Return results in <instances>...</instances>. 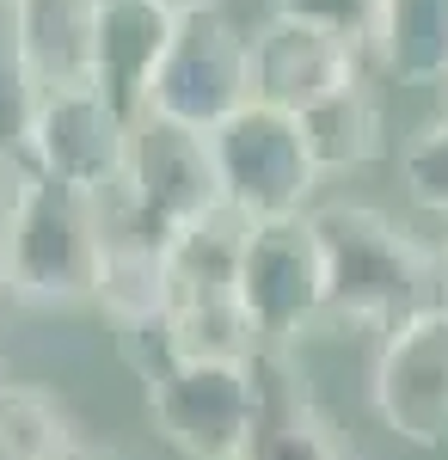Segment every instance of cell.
<instances>
[{
  "instance_id": "obj_1",
  "label": "cell",
  "mask_w": 448,
  "mask_h": 460,
  "mask_svg": "<svg viewBox=\"0 0 448 460\" xmlns=\"http://www.w3.org/2000/svg\"><path fill=\"white\" fill-rule=\"evenodd\" d=\"M326 258V314L363 332H399L406 319L448 301L443 246H424L412 227L369 203H319L308 215Z\"/></svg>"
},
{
  "instance_id": "obj_2",
  "label": "cell",
  "mask_w": 448,
  "mask_h": 460,
  "mask_svg": "<svg viewBox=\"0 0 448 460\" xmlns=\"http://www.w3.org/2000/svg\"><path fill=\"white\" fill-rule=\"evenodd\" d=\"M6 295L25 307H86L99 295L104 227L99 197L62 190L31 166H13V197L0 215Z\"/></svg>"
},
{
  "instance_id": "obj_3",
  "label": "cell",
  "mask_w": 448,
  "mask_h": 460,
  "mask_svg": "<svg viewBox=\"0 0 448 460\" xmlns=\"http://www.w3.org/2000/svg\"><path fill=\"white\" fill-rule=\"evenodd\" d=\"M209 154H215V178H221V203L246 215L252 227L258 221H301L319 209L313 190L326 172L313 166L301 117L252 99L209 136Z\"/></svg>"
},
{
  "instance_id": "obj_4",
  "label": "cell",
  "mask_w": 448,
  "mask_h": 460,
  "mask_svg": "<svg viewBox=\"0 0 448 460\" xmlns=\"http://www.w3.org/2000/svg\"><path fill=\"white\" fill-rule=\"evenodd\" d=\"M271 381L258 362H178L148 381V418L160 442L184 460H240L252 429L264 424Z\"/></svg>"
},
{
  "instance_id": "obj_5",
  "label": "cell",
  "mask_w": 448,
  "mask_h": 460,
  "mask_svg": "<svg viewBox=\"0 0 448 460\" xmlns=\"http://www.w3.org/2000/svg\"><path fill=\"white\" fill-rule=\"evenodd\" d=\"M252 105V31L228 13H191L178 19V37L148 86V105L166 123H184L197 136H215L234 111Z\"/></svg>"
},
{
  "instance_id": "obj_6",
  "label": "cell",
  "mask_w": 448,
  "mask_h": 460,
  "mask_svg": "<svg viewBox=\"0 0 448 460\" xmlns=\"http://www.w3.org/2000/svg\"><path fill=\"white\" fill-rule=\"evenodd\" d=\"M130 129L136 117L117 105L104 86H68V93H43L31 129V154L25 166L62 190L80 197H104L111 184H123L130 166Z\"/></svg>"
},
{
  "instance_id": "obj_7",
  "label": "cell",
  "mask_w": 448,
  "mask_h": 460,
  "mask_svg": "<svg viewBox=\"0 0 448 460\" xmlns=\"http://www.w3.org/2000/svg\"><path fill=\"white\" fill-rule=\"evenodd\" d=\"M240 307L252 314L264 350H289L326 319V258L313 221H258L240 258Z\"/></svg>"
},
{
  "instance_id": "obj_8",
  "label": "cell",
  "mask_w": 448,
  "mask_h": 460,
  "mask_svg": "<svg viewBox=\"0 0 448 460\" xmlns=\"http://www.w3.org/2000/svg\"><path fill=\"white\" fill-rule=\"evenodd\" d=\"M375 418L412 448L448 442V301L387 332L369 368Z\"/></svg>"
},
{
  "instance_id": "obj_9",
  "label": "cell",
  "mask_w": 448,
  "mask_h": 460,
  "mask_svg": "<svg viewBox=\"0 0 448 460\" xmlns=\"http://www.w3.org/2000/svg\"><path fill=\"white\" fill-rule=\"evenodd\" d=\"M363 43L332 37L319 25H295V19H264L252 31V99L276 105L289 117H308L313 105L338 99L350 86H363Z\"/></svg>"
},
{
  "instance_id": "obj_10",
  "label": "cell",
  "mask_w": 448,
  "mask_h": 460,
  "mask_svg": "<svg viewBox=\"0 0 448 460\" xmlns=\"http://www.w3.org/2000/svg\"><path fill=\"white\" fill-rule=\"evenodd\" d=\"M123 190L160 227L184 234L191 221H203L209 209H221V178H215V154L209 136L166 123L154 111H141L130 129V166H123Z\"/></svg>"
},
{
  "instance_id": "obj_11",
  "label": "cell",
  "mask_w": 448,
  "mask_h": 460,
  "mask_svg": "<svg viewBox=\"0 0 448 460\" xmlns=\"http://www.w3.org/2000/svg\"><path fill=\"white\" fill-rule=\"evenodd\" d=\"M99 13L104 0H6V31L43 93L99 80Z\"/></svg>"
},
{
  "instance_id": "obj_12",
  "label": "cell",
  "mask_w": 448,
  "mask_h": 460,
  "mask_svg": "<svg viewBox=\"0 0 448 460\" xmlns=\"http://www.w3.org/2000/svg\"><path fill=\"white\" fill-rule=\"evenodd\" d=\"M173 37H178V13H166L160 0H104V13H99V80L93 86H104L130 117H141L148 86H154V74L166 62Z\"/></svg>"
},
{
  "instance_id": "obj_13",
  "label": "cell",
  "mask_w": 448,
  "mask_h": 460,
  "mask_svg": "<svg viewBox=\"0 0 448 460\" xmlns=\"http://www.w3.org/2000/svg\"><path fill=\"white\" fill-rule=\"evenodd\" d=\"M252 240V221L234 215L228 203L191 221L166 252L173 270V301H203V295H240V258Z\"/></svg>"
},
{
  "instance_id": "obj_14",
  "label": "cell",
  "mask_w": 448,
  "mask_h": 460,
  "mask_svg": "<svg viewBox=\"0 0 448 460\" xmlns=\"http://www.w3.org/2000/svg\"><path fill=\"white\" fill-rule=\"evenodd\" d=\"M375 62L399 86H448V0H381Z\"/></svg>"
},
{
  "instance_id": "obj_15",
  "label": "cell",
  "mask_w": 448,
  "mask_h": 460,
  "mask_svg": "<svg viewBox=\"0 0 448 460\" xmlns=\"http://www.w3.org/2000/svg\"><path fill=\"white\" fill-rule=\"evenodd\" d=\"M264 381H271V405H264V424L252 429L240 460H350L332 418L276 368L271 356H264Z\"/></svg>"
},
{
  "instance_id": "obj_16",
  "label": "cell",
  "mask_w": 448,
  "mask_h": 460,
  "mask_svg": "<svg viewBox=\"0 0 448 460\" xmlns=\"http://www.w3.org/2000/svg\"><path fill=\"white\" fill-rule=\"evenodd\" d=\"M301 129H308L319 172H356V166H369V160L387 154V111H381L369 80L338 93V99H326V105H313L301 117Z\"/></svg>"
},
{
  "instance_id": "obj_17",
  "label": "cell",
  "mask_w": 448,
  "mask_h": 460,
  "mask_svg": "<svg viewBox=\"0 0 448 460\" xmlns=\"http://www.w3.org/2000/svg\"><path fill=\"white\" fill-rule=\"evenodd\" d=\"M93 448L74 411L43 387L25 381H0V460H74Z\"/></svg>"
},
{
  "instance_id": "obj_18",
  "label": "cell",
  "mask_w": 448,
  "mask_h": 460,
  "mask_svg": "<svg viewBox=\"0 0 448 460\" xmlns=\"http://www.w3.org/2000/svg\"><path fill=\"white\" fill-rule=\"evenodd\" d=\"M166 332H173L178 362H258L264 338L240 295H203V301H173L166 307Z\"/></svg>"
},
{
  "instance_id": "obj_19",
  "label": "cell",
  "mask_w": 448,
  "mask_h": 460,
  "mask_svg": "<svg viewBox=\"0 0 448 460\" xmlns=\"http://www.w3.org/2000/svg\"><path fill=\"white\" fill-rule=\"evenodd\" d=\"M37 111H43V86H37V74L25 68L13 31L0 25V166H6V172L25 166V154H31Z\"/></svg>"
},
{
  "instance_id": "obj_20",
  "label": "cell",
  "mask_w": 448,
  "mask_h": 460,
  "mask_svg": "<svg viewBox=\"0 0 448 460\" xmlns=\"http://www.w3.org/2000/svg\"><path fill=\"white\" fill-rule=\"evenodd\" d=\"M399 178H406V197H412L417 209H430V215L448 221V111L430 117L412 142H406V154H399Z\"/></svg>"
},
{
  "instance_id": "obj_21",
  "label": "cell",
  "mask_w": 448,
  "mask_h": 460,
  "mask_svg": "<svg viewBox=\"0 0 448 460\" xmlns=\"http://www.w3.org/2000/svg\"><path fill=\"white\" fill-rule=\"evenodd\" d=\"M276 19L295 25H319L332 37H350L363 49H375V25H381V0H271Z\"/></svg>"
},
{
  "instance_id": "obj_22",
  "label": "cell",
  "mask_w": 448,
  "mask_h": 460,
  "mask_svg": "<svg viewBox=\"0 0 448 460\" xmlns=\"http://www.w3.org/2000/svg\"><path fill=\"white\" fill-rule=\"evenodd\" d=\"M166 13H178V19H191V13H221V0H160Z\"/></svg>"
},
{
  "instance_id": "obj_23",
  "label": "cell",
  "mask_w": 448,
  "mask_h": 460,
  "mask_svg": "<svg viewBox=\"0 0 448 460\" xmlns=\"http://www.w3.org/2000/svg\"><path fill=\"white\" fill-rule=\"evenodd\" d=\"M74 460H130V455H117V448H80Z\"/></svg>"
},
{
  "instance_id": "obj_24",
  "label": "cell",
  "mask_w": 448,
  "mask_h": 460,
  "mask_svg": "<svg viewBox=\"0 0 448 460\" xmlns=\"http://www.w3.org/2000/svg\"><path fill=\"white\" fill-rule=\"evenodd\" d=\"M0 301H6V264H0Z\"/></svg>"
},
{
  "instance_id": "obj_25",
  "label": "cell",
  "mask_w": 448,
  "mask_h": 460,
  "mask_svg": "<svg viewBox=\"0 0 448 460\" xmlns=\"http://www.w3.org/2000/svg\"><path fill=\"white\" fill-rule=\"evenodd\" d=\"M443 264H448V246H443Z\"/></svg>"
},
{
  "instance_id": "obj_26",
  "label": "cell",
  "mask_w": 448,
  "mask_h": 460,
  "mask_svg": "<svg viewBox=\"0 0 448 460\" xmlns=\"http://www.w3.org/2000/svg\"><path fill=\"white\" fill-rule=\"evenodd\" d=\"M0 13H6V0H0Z\"/></svg>"
},
{
  "instance_id": "obj_27",
  "label": "cell",
  "mask_w": 448,
  "mask_h": 460,
  "mask_svg": "<svg viewBox=\"0 0 448 460\" xmlns=\"http://www.w3.org/2000/svg\"><path fill=\"white\" fill-rule=\"evenodd\" d=\"M0 381H6V375H0Z\"/></svg>"
}]
</instances>
